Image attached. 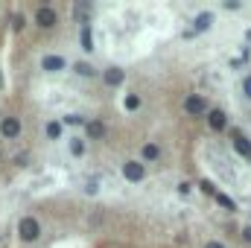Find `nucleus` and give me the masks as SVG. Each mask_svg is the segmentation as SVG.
<instances>
[{
    "label": "nucleus",
    "instance_id": "obj_14",
    "mask_svg": "<svg viewBox=\"0 0 251 248\" xmlns=\"http://www.w3.org/2000/svg\"><path fill=\"white\" fill-rule=\"evenodd\" d=\"M47 134H50L53 140H56V137H61V126H58V123H50V126H47Z\"/></svg>",
    "mask_w": 251,
    "mask_h": 248
},
{
    "label": "nucleus",
    "instance_id": "obj_4",
    "mask_svg": "<svg viewBox=\"0 0 251 248\" xmlns=\"http://www.w3.org/2000/svg\"><path fill=\"white\" fill-rule=\"evenodd\" d=\"M184 111L193 114V117L205 114V99H202V96H187V99H184Z\"/></svg>",
    "mask_w": 251,
    "mask_h": 248
},
{
    "label": "nucleus",
    "instance_id": "obj_7",
    "mask_svg": "<svg viewBox=\"0 0 251 248\" xmlns=\"http://www.w3.org/2000/svg\"><path fill=\"white\" fill-rule=\"evenodd\" d=\"M234 149H237L243 158H251V140H246L243 134H234Z\"/></svg>",
    "mask_w": 251,
    "mask_h": 248
},
{
    "label": "nucleus",
    "instance_id": "obj_10",
    "mask_svg": "<svg viewBox=\"0 0 251 248\" xmlns=\"http://www.w3.org/2000/svg\"><path fill=\"white\" fill-rule=\"evenodd\" d=\"M105 82H108V85H120V82H123V70H117V67H111V70L105 73Z\"/></svg>",
    "mask_w": 251,
    "mask_h": 248
},
{
    "label": "nucleus",
    "instance_id": "obj_2",
    "mask_svg": "<svg viewBox=\"0 0 251 248\" xmlns=\"http://www.w3.org/2000/svg\"><path fill=\"white\" fill-rule=\"evenodd\" d=\"M123 175H126L129 181H143L146 170H143V164H137V161H126V164H123Z\"/></svg>",
    "mask_w": 251,
    "mask_h": 248
},
{
    "label": "nucleus",
    "instance_id": "obj_23",
    "mask_svg": "<svg viewBox=\"0 0 251 248\" xmlns=\"http://www.w3.org/2000/svg\"><path fill=\"white\" fill-rule=\"evenodd\" d=\"M243 234H246V243H251V228H246Z\"/></svg>",
    "mask_w": 251,
    "mask_h": 248
},
{
    "label": "nucleus",
    "instance_id": "obj_12",
    "mask_svg": "<svg viewBox=\"0 0 251 248\" xmlns=\"http://www.w3.org/2000/svg\"><path fill=\"white\" fill-rule=\"evenodd\" d=\"M143 158H146V161H155V158H158V146H155V143H146V146H143Z\"/></svg>",
    "mask_w": 251,
    "mask_h": 248
},
{
    "label": "nucleus",
    "instance_id": "obj_11",
    "mask_svg": "<svg viewBox=\"0 0 251 248\" xmlns=\"http://www.w3.org/2000/svg\"><path fill=\"white\" fill-rule=\"evenodd\" d=\"M102 134H105L102 123H88V137H102Z\"/></svg>",
    "mask_w": 251,
    "mask_h": 248
},
{
    "label": "nucleus",
    "instance_id": "obj_19",
    "mask_svg": "<svg viewBox=\"0 0 251 248\" xmlns=\"http://www.w3.org/2000/svg\"><path fill=\"white\" fill-rule=\"evenodd\" d=\"M137 105H140L137 96H126V108H137Z\"/></svg>",
    "mask_w": 251,
    "mask_h": 248
},
{
    "label": "nucleus",
    "instance_id": "obj_5",
    "mask_svg": "<svg viewBox=\"0 0 251 248\" xmlns=\"http://www.w3.org/2000/svg\"><path fill=\"white\" fill-rule=\"evenodd\" d=\"M0 132H3L6 137H18V134H20V123H18L15 117H6V120L0 123Z\"/></svg>",
    "mask_w": 251,
    "mask_h": 248
},
{
    "label": "nucleus",
    "instance_id": "obj_1",
    "mask_svg": "<svg viewBox=\"0 0 251 248\" xmlns=\"http://www.w3.org/2000/svg\"><path fill=\"white\" fill-rule=\"evenodd\" d=\"M18 234H20L23 243H35V240L41 237V228H38V222H35L32 216H23L20 225H18Z\"/></svg>",
    "mask_w": 251,
    "mask_h": 248
},
{
    "label": "nucleus",
    "instance_id": "obj_15",
    "mask_svg": "<svg viewBox=\"0 0 251 248\" xmlns=\"http://www.w3.org/2000/svg\"><path fill=\"white\" fill-rule=\"evenodd\" d=\"M70 152H73V155H82V152H85V143H82V140L76 137V140L70 143Z\"/></svg>",
    "mask_w": 251,
    "mask_h": 248
},
{
    "label": "nucleus",
    "instance_id": "obj_24",
    "mask_svg": "<svg viewBox=\"0 0 251 248\" xmlns=\"http://www.w3.org/2000/svg\"><path fill=\"white\" fill-rule=\"evenodd\" d=\"M246 38H249V41H251V29H249V32H246Z\"/></svg>",
    "mask_w": 251,
    "mask_h": 248
},
{
    "label": "nucleus",
    "instance_id": "obj_16",
    "mask_svg": "<svg viewBox=\"0 0 251 248\" xmlns=\"http://www.w3.org/2000/svg\"><path fill=\"white\" fill-rule=\"evenodd\" d=\"M216 202H219L222 208H228V210H234V202H231L228 196H222V193H216Z\"/></svg>",
    "mask_w": 251,
    "mask_h": 248
},
{
    "label": "nucleus",
    "instance_id": "obj_6",
    "mask_svg": "<svg viewBox=\"0 0 251 248\" xmlns=\"http://www.w3.org/2000/svg\"><path fill=\"white\" fill-rule=\"evenodd\" d=\"M208 123H211V129H216V132H222V129L228 126V117H225V114H222V111L216 108V111H211V114H208Z\"/></svg>",
    "mask_w": 251,
    "mask_h": 248
},
{
    "label": "nucleus",
    "instance_id": "obj_3",
    "mask_svg": "<svg viewBox=\"0 0 251 248\" xmlns=\"http://www.w3.org/2000/svg\"><path fill=\"white\" fill-rule=\"evenodd\" d=\"M35 23H38V26H44V29L56 26V12H53L50 6H41V9L35 12Z\"/></svg>",
    "mask_w": 251,
    "mask_h": 248
},
{
    "label": "nucleus",
    "instance_id": "obj_22",
    "mask_svg": "<svg viewBox=\"0 0 251 248\" xmlns=\"http://www.w3.org/2000/svg\"><path fill=\"white\" fill-rule=\"evenodd\" d=\"M205 248H225V246H222V243H208Z\"/></svg>",
    "mask_w": 251,
    "mask_h": 248
},
{
    "label": "nucleus",
    "instance_id": "obj_9",
    "mask_svg": "<svg viewBox=\"0 0 251 248\" xmlns=\"http://www.w3.org/2000/svg\"><path fill=\"white\" fill-rule=\"evenodd\" d=\"M211 20H213V15H211V12H202V15L196 18V32L208 29V26H211Z\"/></svg>",
    "mask_w": 251,
    "mask_h": 248
},
{
    "label": "nucleus",
    "instance_id": "obj_21",
    "mask_svg": "<svg viewBox=\"0 0 251 248\" xmlns=\"http://www.w3.org/2000/svg\"><path fill=\"white\" fill-rule=\"evenodd\" d=\"M199 187H202V190H205V193H213V184H211V181H202V184H199Z\"/></svg>",
    "mask_w": 251,
    "mask_h": 248
},
{
    "label": "nucleus",
    "instance_id": "obj_20",
    "mask_svg": "<svg viewBox=\"0 0 251 248\" xmlns=\"http://www.w3.org/2000/svg\"><path fill=\"white\" fill-rule=\"evenodd\" d=\"M243 91H246V96H251V76H246V82H243Z\"/></svg>",
    "mask_w": 251,
    "mask_h": 248
},
{
    "label": "nucleus",
    "instance_id": "obj_8",
    "mask_svg": "<svg viewBox=\"0 0 251 248\" xmlns=\"http://www.w3.org/2000/svg\"><path fill=\"white\" fill-rule=\"evenodd\" d=\"M41 67H44V70H61V67H64V58H61V56H44Z\"/></svg>",
    "mask_w": 251,
    "mask_h": 248
},
{
    "label": "nucleus",
    "instance_id": "obj_13",
    "mask_svg": "<svg viewBox=\"0 0 251 248\" xmlns=\"http://www.w3.org/2000/svg\"><path fill=\"white\" fill-rule=\"evenodd\" d=\"M82 47H85V50H94V44H91V29H88V26H82Z\"/></svg>",
    "mask_w": 251,
    "mask_h": 248
},
{
    "label": "nucleus",
    "instance_id": "obj_18",
    "mask_svg": "<svg viewBox=\"0 0 251 248\" xmlns=\"http://www.w3.org/2000/svg\"><path fill=\"white\" fill-rule=\"evenodd\" d=\"M64 123H70V126H76V123H85V117H79V114H70V117H64Z\"/></svg>",
    "mask_w": 251,
    "mask_h": 248
},
{
    "label": "nucleus",
    "instance_id": "obj_17",
    "mask_svg": "<svg viewBox=\"0 0 251 248\" xmlns=\"http://www.w3.org/2000/svg\"><path fill=\"white\" fill-rule=\"evenodd\" d=\"M76 73H82V76H91V73H94V67H91V64H76Z\"/></svg>",
    "mask_w": 251,
    "mask_h": 248
}]
</instances>
